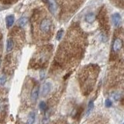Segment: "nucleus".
I'll use <instances>...</instances> for the list:
<instances>
[{"label": "nucleus", "instance_id": "nucleus-13", "mask_svg": "<svg viewBox=\"0 0 124 124\" xmlns=\"http://www.w3.org/2000/svg\"><path fill=\"white\" fill-rule=\"evenodd\" d=\"M39 107H40V109L41 111H45L46 109V104L45 102H40V105H39Z\"/></svg>", "mask_w": 124, "mask_h": 124}, {"label": "nucleus", "instance_id": "nucleus-12", "mask_svg": "<svg viewBox=\"0 0 124 124\" xmlns=\"http://www.w3.org/2000/svg\"><path fill=\"white\" fill-rule=\"evenodd\" d=\"M6 82V77L5 75H0V85L3 86Z\"/></svg>", "mask_w": 124, "mask_h": 124}, {"label": "nucleus", "instance_id": "nucleus-19", "mask_svg": "<svg viewBox=\"0 0 124 124\" xmlns=\"http://www.w3.org/2000/svg\"><path fill=\"white\" fill-rule=\"evenodd\" d=\"M3 109V102L2 101H0V112Z\"/></svg>", "mask_w": 124, "mask_h": 124}, {"label": "nucleus", "instance_id": "nucleus-14", "mask_svg": "<svg viewBox=\"0 0 124 124\" xmlns=\"http://www.w3.org/2000/svg\"><path fill=\"white\" fill-rule=\"evenodd\" d=\"M63 33H64V30H62V29L58 31L57 33V40H61L62 36H63Z\"/></svg>", "mask_w": 124, "mask_h": 124}, {"label": "nucleus", "instance_id": "nucleus-9", "mask_svg": "<svg viewBox=\"0 0 124 124\" xmlns=\"http://www.w3.org/2000/svg\"><path fill=\"white\" fill-rule=\"evenodd\" d=\"M27 23H28V19H27V18H26V17H21L20 19H18L17 25L19 26H20V27H24L27 24Z\"/></svg>", "mask_w": 124, "mask_h": 124}, {"label": "nucleus", "instance_id": "nucleus-4", "mask_svg": "<svg viewBox=\"0 0 124 124\" xmlns=\"http://www.w3.org/2000/svg\"><path fill=\"white\" fill-rule=\"evenodd\" d=\"M112 20L115 26H118L121 23V16L119 13H114L112 16Z\"/></svg>", "mask_w": 124, "mask_h": 124}, {"label": "nucleus", "instance_id": "nucleus-17", "mask_svg": "<svg viewBox=\"0 0 124 124\" xmlns=\"http://www.w3.org/2000/svg\"><path fill=\"white\" fill-rule=\"evenodd\" d=\"M45 77V71L44 70H40V80H43Z\"/></svg>", "mask_w": 124, "mask_h": 124}, {"label": "nucleus", "instance_id": "nucleus-15", "mask_svg": "<svg viewBox=\"0 0 124 124\" xmlns=\"http://www.w3.org/2000/svg\"><path fill=\"white\" fill-rule=\"evenodd\" d=\"M93 106H94V104H93V100H91L90 102H89V104H88V112H87L88 114L90 112V111L93 108Z\"/></svg>", "mask_w": 124, "mask_h": 124}, {"label": "nucleus", "instance_id": "nucleus-8", "mask_svg": "<svg viewBox=\"0 0 124 124\" xmlns=\"http://www.w3.org/2000/svg\"><path fill=\"white\" fill-rule=\"evenodd\" d=\"M38 95H39L38 88L35 87L32 90V92H31V99H32L33 102H35V101H37V99L38 98Z\"/></svg>", "mask_w": 124, "mask_h": 124}, {"label": "nucleus", "instance_id": "nucleus-16", "mask_svg": "<svg viewBox=\"0 0 124 124\" xmlns=\"http://www.w3.org/2000/svg\"><path fill=\"white\" fill-rule=\"evenodd\" d=\"M120 97H121V95L119 94V93H115L114 95H112V98H113V99H115V100H119V99H120Z\"/></svg>", "mask_w": 124, "mask_h": 124}, {"label": "nucleus", "instance_id": "nucleus-7", "mask_svg": "<svg viewBox=\"0 0 124 124\" xmlns=\"http://www.w3.org/2000/svg\"><path fill=\"white\" fill-rule=\"evenodd\" d=\"M35 119H36V114H35L34 112H31L28 116V118H27V124H33L35 122Z\"/></svg>", "mask_w": 124, "mask_h": 124}, {"label": "nucleus", "instance_id": "nucleus-5", "mask_svg": "<svg viewBox=\"0 0 124 124\" xmlns=\"http://www.w3.org/2000/svg\"><path fill=\"white\" fill-rule=\"evenodd\" d=\"M47 2H48V6H49V9L50 11L53 14H54L56 13L57 11V3L55 0H47Z\"/></svg>", "mask_w": 124, "mask_h": 124}, {"label": "nucleus", "instance_id": "nucleus-6", "mask_svg": "<svg viewBox=\"0 0 124 124\" xmlns=\"http://www.w3.org/2000/svg\"><path fill=\"white\" fill-rule=\"evenodd\" d=\"M14 16L13 15H9L6 19V26L8 28H9L14 23Z\"/></svg>", "mask_w": 124, "mask_h": 124}, {"label": "nucleus", "instance_id": "nucleus-3", "mask_svg": "<svg viewBox=\"0 0 124 124\" xmlns=\"http://www.w3.org/2000/svg\"><path fill=\"white\" fill-rule=\"evenodd\" d=\"M52 88V84L47 81V82L44 83L42 85L41 87V95L43 96H46V95H48L50 92L51 91Z\"/></svg>", "mask_w": 124, "mask_h": 124}, {"label": "nucleus", "instance_id": "nucleus-11", "mask_svg": "<svg viewBox=\"0 0 124 124\" xmlns=\"http://www.w3.org/2000/svg\"><path fill=\"white\" fill-rule=\"evenodd\" d=\"M13 46H14V43L13 40H12V39H8L7 43H6V50L8 52L11 51V50H13Z\"/></svg>", "mask_w": 124, "mask_h": 124}, {"label": "nucleus", "instance_id": "nucleus-21", "mask_svg": "<svg viewBox=\"0 0 124 124\" xmlns=\"http://www.w3.org/2000/svg\"><path fill=\"white\" fill-rule=\"evenodd\" d=\"M123 124H124V123H123Z\"/></svg>", "mask_w": 124, "mask_h": 124}, {"label": "nucleus", "instance_id": "nucleus-20", "mask_svg": "<svg viewBox=\"0 0 124 124\" xmlns=\"http://www.w3.org/2000/svg\"><path fill=\"white\" fill-rule=\"evenodd\" d=\"M0 65H1V61H0Z\"/></svg>", "mask_w": 124, "mask_h": 124}, {"label": "nucleus", "instance_id": "nucleus-18", "mask_svg": "<svg viewBox=\"0 0 124 124\" xmlns=\"http://www.w3.org/2000/svg\"><path fill=\"white\" fill-rule=\"evenodd\" d=\"M105 105H106V107H111V106H112V101L110 99H106V102H105Z\"/></svg>", "mask_w": 124, "mask_h": 124}, {"label": "nucleus", "instance_id": "nucleus-10", "mask_svg": "<svg viewBox=\"0 0 124 124\" xmlns=\"http://www.w3.org/2000/svg\"><path fill=\"white\" fill-rule=\"evenodd\" d=\"M95 16L92 13L87 14L86 16H85V20H86V22L88 23H92L95 21Z\"/></svg>", "mask_w": 124, "mask_h": 124}, {"label": "nucleus", "instance_id": "nucleus-2", "mask_svg": "<svg viewBox=\"0 0 124 124\" xmlns=\"http://www.w3.org/2000/svg\"><path fill=\"white\" fill-rule=\"evenodd\" d=\"M123 47V41L120 38H116L112 44V50L114 52H119Z\"/></svg>", "mask_w": 124, "mask_h": 124}, {"label": "nucleus", "instance_id": "nucleus-1", "mask_svg": "<svg viewBox=\"0 0 124 124\" xmlns=\"http://www.w3.org/2000/svg\"><path fill=\"white\" fill-rule=\"evenodd\" d=\"M51 25H52V23L50 19H47V18L44 19L40 24V30L42 33H46L50 31Z\"/></svg>", "mask_w": 124, "mask_h": 124}]
</instances>
